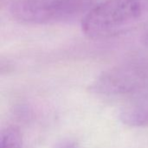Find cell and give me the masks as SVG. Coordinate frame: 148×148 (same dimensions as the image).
Masks as SVG:
<instances>
[{
	"mask_svg": "<svg viewBox=\"0 0 148 148\" xmlns=\"http://www.w3.org/2000/svg\"><path fill=\"white\" fill-rule=\"evenodd\" d=\"M148 21V0H103L81 21L82 33L103 40L125 34Z\"/></svg>",
	"mask_w": 148,
	"mask_h": 148,
	"instance_id": "cell-1",
	"label": "cell"
},
{
	"mask_svg": "<svg viewBox=\"0 0 148 148\" xmlns=\"http://www.w3.org/2000/svg\"><path fill=\"white\" fill-rule=\"evenodd\" d=\"M103 0H15L9 14L15 21L29 25L67 23L85 17Z\"/></svg>",
	"mask_w": 148,
	"mask_h": 148,
	"instance_id": "cell-2",
	"label": "cell"
},
{
	"mask_svg": "<svg viewBox=\"0 0 148 148\" xmlns=\"http://www.w3.org/2000/svg\"><path fill=\"white\" fill-rule=\"evenodd\" d=\"M95 94L131 100L148 91V56H134L104 71L91 87Z\"/></svg>",
	"mask_w": 148,
	"mask_h": 148,
	"instance_id": "cell-3",
	"label": "cell"
},
{
	"mask_svg": "<svg viewBox=\"0 0 148 148\" xmlns=\"http://www.w3.org/2000/svg\"><path fill=\"white\" fill-rule=\"evenodd\" d=\"M121 119L130 127L148 126V91L126 101Z\"/></svg>",
	"mask_w": 148,
	"mask_h": 148,
	"instance_id": "cell-4",
	"label": "cell"
},
{
	"mask_svg": "<svg viewBox=\"0 0 148 148\" xmlns=\"http://www.w3.org/2000/svg\"><path fill=\"white\" fill-rule=\"evenodd\" d=\"M0 148H22L20 133L12 127L4 129L1 134Z\"/></svg>",
	"mask_w": 148,
	"mask_h": 148,
	"instance_id": "cell-5",
	"label": "cell"
},
{
	"mask_svg": "<svg viewBox=\"0 0 148 148\" xmlns=\"http://www.w3.org/2000/svg\"><path fill=\"white\" fill-rule=\"evenodd\" d=\"M56 148H79L78 146L71 140H67V141H63L62 142L60 145L57 146Z\"/></svg>",
	"mask_w": 148,
	"mask_h": 148,
	"instance_id": "cell-6",
	"label": "cell"
},
{
	"mask_svg": "<svg viewBox=\"0 0 148 148\" xmlns=\"http://www.w3.org/2000/svg\"><path fill=\"white\" fill-rule=\"evenodd\" d=\"M141 42L145 45L148 47V27L145 29V31L143 32L142 34V36H141Z\"/></svg>",
	"mask_w": 148,
	"mask_h": 148,
	"instance_id": "cell-7",
	"label": "cell"
}]
</instances>
